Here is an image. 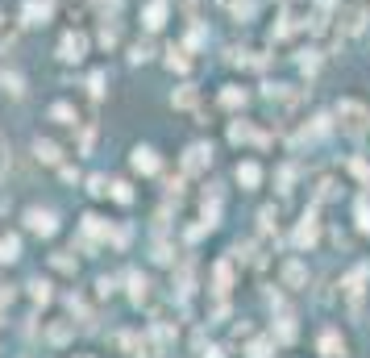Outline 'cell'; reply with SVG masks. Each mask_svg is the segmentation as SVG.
<instances>
[{
  "instance_id": "8fae6325",
  "label": "cell",
  "mask_w": 370,
  "mask_h": 358,
  "mask_svg": "<svg viewBox=\"0 0 370 358\" xmlns=\"http://www.w3.org/2000/svg\"><path fill=\"white\" fill-rule=\"evenodd\" d=\"M46 337L55 342V346H67V342L75 337V325H71V321H55V325L46 329Z\"/></svg>"
},
{
  "instance_id": "5bb4252c",
  "label": "cell",
  "mask_w": 370,
  "mask_h": 358,
  "mask_svg": "<svg viewBox=\"0 0 370 358\" xmlns=\"http://www.w3.org/2000/svg\"><path fill=\"white\" fill-rule=\"evenodd\" d=\"M146 292H150V279L133 271V275H129V296H133V304H142V300H146Z\"/></svg>"
},
{
  "instance_id": "7c38bea8",
  "label": "cell",
  "mask_w": 370,
  "mask_h": 358,
  "mask_svg": "<svg viewBox=\"0 0 370 358\" xmlns=\"http://www.w3.org/2000/svg\"><path fill=\"white\" fill-rule=\"evenodd\" d=\"M237 183H241V188H258V183H262V167H258V163H241V167H237Z\"/></svg>"
},
{
  "instance_id": "8992f818",
  "label": "cell",
  "mask_w": 370,
  "mask_h": 358,
  "mask_svg": "<svg viewBox=\"0 0 370 358\" xmlns=\"http://www.w3.org/2000/svg\"><path fill=\"white\" fill-rule=\"evenodd\" d=\"M308 283V271H304V263L300 259H291V263H283V287H304Z\"/></svg>"
},
{
  "instance_id": "484cf974",
  "label": "cell",
  "mask_w": 370,
  "mask_h": 358,
  "mask_svg": "<svg viewBox=\"0 0 370 358\" xmlns=\"http://www.w3.org/2000/svg\"><path fill=\"white\" fill-rule=\"evenodd\" d=\"M55 267L71 275V271H75V259H71V254H55Z\"/></svg>"
},
{
  "instance_id": "4fadbf2b",
  "label": "cell",
  "mask_w": 370,
  "mask_h": 358,
  "mask_svg": "<svg viewBox=\"0 0 370 358\" xmlns=\"http://www.w3.org/2000/svg\"><path fill=\"white\" fill-rule=\"evenodd\" d=\"M17 254H21V242L13 233H5L0 238V263H17Z\"/></svg>"
},
{
  "instance_id": "30bf717a",
  "label": "cell",
  "mask_w": 370,
  "mask_h": 358,
  "mask_svg": "<svg viewBox=\"0 0 370 358\" xmlns=\"http://www.w3.org/2000/svg\"><path fill=\"white\" fill-rule=\"evenodd\" d=\"M133 167H137L142 175H154V171H158V159H154L150 146H137V150H133Z\"/></svg>"
},
{
  "instance_id": "d4e9b609",
  "label": "cell",
  "mask_w": 370,
  "mask_h": 358,
  "mask_svg": "<svg viewBox=\"0 0 370 358\" xmlns=\"http://www.w3.org/2000/svg\"><path fill=\"white\" fill-rule=\"evenodd\" d=\"M175 105H179V109H191V105H196V92H191V88H183V92L175 96Z\"/></svg>"
},
{
  "instance_id": "44dd1931",
  "label": "cell",
  "mask_w": 370,
  "mask_h": 358,
  "mask_svg": "<svg viewBox=\"0 0 370 358\" xmlns=\"http://www.w3.org/2000/svg\"><path fill=\"white\" fill-rule=\"evenodd\" d=\"M349 171H354V175H358V179L370 188V163H362V159H349Z\"/></svg>"
},
{
  "instance_id": "7402d4cb",
  "label": "cell",
  "mask_w": 370,
  "mask_h": 358,
  "mask_svg": "<svg viewBox=\"0 0 370 358\" xmlns=\"http://www.w3.org/2000/svg\"><path fill=\"white\" fill-rule=\"evenodd\" d=\"M279 342H295V321H291V317L279 321Z\"/></svg>"
},
{
  "instance_id": "f1b7e54d",
  "label": "cell",
  "mask_w": 370,
  "mask_h": 358,
  "mask_svg": "<svg viewBox=\"0 0 370 358\" xmlns=\"http://www.w3.org/2000/svg\"><path fill=\"white\" fill-rule=\"evenodd\" d=\"M109 188H104V175H92V196H104Z\"/></svg>"
},
{
  "instance_id": "9a60e30c",
  "label": "cell",
  "mask_w": 370,
  "mask_h": 358,
  "mask_svg": "<svg viewBox=\"0 0 370 358\" xmlns=\"http://www.w3.org/2000/svg\"><path fill=\"white\" fill-rule=\"evenodd\" d=\"M221 105H225V109H241V105H246V92H241V88H225V92H221Z\"/></svg>"
},
{
  "instance_id": "cb8c5ba5",
  "label": "cell",
  "mask_w": 370,
  "mask_h": 358,
  "mask_svg": "<svg viewBox=\"0 0 370 358\" xmlns=\"http://www.w3.org/2000/svg\"><path fill=\"white\" fill-rule=\"evenodd\" d=\"M50 117H55V121H63V125H71V105H55V109H50Z\"/></svg>"
},
{
  "instance_id": "3957f363",
  "label": "cell",
  "mask_w": 370,
  "mask_h": 358,
  "mask_svg": "<svg viewBox=\"0 0 370 358\" xmlns=\"http://www.w3.org/2000/svg\"><path fill=\"white\" fill-rule=\"evenodd\" d=\"M25 221H29V229H34V233H42V238H50V233L59 229V225H55V213H50V209H29V213H25Z\"/></svg>"
},
{
  "instance_id": "603a6c76",
  "label": "cell",
  "mask_w": 370,
  "mask_h": 358,
  "mask_svg": "<svg viewBox=\"0 0 370 358\" xmlns=\"http://www.w3.org/2000/svg\"><path fill=\"white\" fill-rule=\"evenodd\" d=\"M358 229H366V233H370V200H362V204H358Z\"/></svg>"
},
{
  "instance_id": "7a4b0ae2",
  "label": "cell",
  "mask_w": 370,
  "mask_h": 358,
  "mask_svg": "<svg viewBox=\"0 0 370 358\" xmlns=\"http://www.w3.org/2000/svg\"><path fill=\"white\" fill-rule=\"evenodd\" d=\"M370 279V263H358L345 279H341V292H345V300H349V309L358 313L362 309V283Z\"/></svg>"
},
{
  "instance_id": "f546056e",
  "label": "cell",
  "mask_w": 370,
  "mask_h": 358,
  "mask_svg": "<svg viewBox=\"0 0 370 358\" xmlns=\"http://www.w3.org/2000/svg\"><path fill=\"white\" fill-rule=\"evenodd\" d=\"M13 42V25H5V17H0V46Z\"/></svg>"
},
{
  "instance_id": "83f0119b",
  "label": "cell",
  "mask_w": 370,
  "mask_h": 358,
  "mask_svg": "<svg viewBox=\"0 0 370 358\" xmlns=\"http://www.w3.org/2000/svg\"><path fill=\"white\" fill-rule=\"evenodd\" d=\"M113 196H117L121 204H129V200H133V192H129V183H113Z\"/></svg>"
},
{
  "instance_id": "4316f807",
  "label": "cell",
  "mask_w": 370,
  "mask_h": 358,
  "mask_svg": "<svg viewBox=\"0 0 370 358\" xmlns=\"http://www.w3.org/2000/svg\"><path fill=\"white\" fill-rule=\"evenodd\" d=\"M171 67H179V71H187L191 67V59H183V50H171V59H167Z\"/></svg>"
},
{
  "instance_id": "9c48e42d",
  "label": "cell",
  "mask_w": 370,
  "mask_h": 358,
  "mask_svg": "<svg viewBox=\"0 0 370 358\" xmlns=\"http://www.w3.org/2000/svg\"><path fill=\"white\" fill-rule=\"evenodd\" d=\"M208 163H213V150H208V146H191V150H187V159H183L187 171H204Z\"/></svg>"
},
{
  "instance_id": "ffe728a7",
  "label": "cell",
  "mask_w": 370,
  "mask_h": 358,
  "mask_svg": "<svg viewBox=\"0 0 370 358\" xmlns=\"http://www.w3.org/2000/svg\"><path fill=\"white\" fill-rule=\"evenodd\" d=\"M29 296H34L38 304H46V300H50V283H46V279H34V283H29Z\"/></svg>"
},
{
  "instance_id": "2e32d148",
  "label": "cell",
  "mask_w": 370,
  "mask_h": 358,
  "mask_svg": "<svg viewBox=\"0 0 370 358\" xmlns=\"http://www.w3.org/2000/svg\"><path fill=\"white\" fill-rule=\"evenodd\" d=\"M246 358H271V337H258L246 346Z\"/></svg>"
},
{
  "instance_id": "52a82bcc",
  "label": "cell",
  "mask_w": 370,
  "mask_h": 358,
  "mask_svg": "<svg viewBox=\"0 0 370 358\" xmlns=\"http://www.w3.org/2000/svg\"><path fill=\"white\" fill-rule=\"evenodd\" d=\"M83 50H88V38H83V34H67V38H63V59H67V63H79Z\"/></svg>"
},
{
  "instance_id": "4dcf8cb0",
  "label": "cell",
  "mask_w": 370,
  "mask_h": 358,
  "mask_svg": "<svg viewBox=\"0 0 370 358\" xmlns=\"http://www.w3.org/2000/svg\"><path fill=\"white\" fill-rule=\"evenodd\" d=\"M204 358H225V350H217V346H213V350H208V354H204Z\"/></svg>"
},
{
  "instance_id": "ac0fdd59",
  "label": "cell",
  "mask_w": 370,
  "mask_h": 358,
  "mask_svg": "<svg viewBox=\"0 0 370 358\" xmlns=\"http://www.w3.org/2000/svg\"><path fill=\"white\" fill-rule=\"evenodd\" d=\"M163 17H167V0H154V5H150V29H158V25H163Z\"/></svg>"
},
{
  "instance_id": "ba28073f",
  "label": "cell",
  "mask_w": 370,
  "mask_h": 358,
  "mask_svg": "<svg viewBox=\"0 0 370 358\" xmlns=\"http://www.w3.org/2000/svg\"><path fill=\"white\" fill-rule=\"evenodd\" d=\"M362 25H366V9H358V5L341 9V29L345 34H362Z\"/></svg>"
},
{
  "instance_id": "d6986e66",
  "label": "cell",
  "mask_w": 370,
  "mask_h": 358,
  "mask_svg": "<svg viewBox=\"0 0 370 358\" xmlns=\"http://www.w3.org/2000/svg\"><path fill=\"white\" fill-rule=\"evenodd\" d=\"M229 283H233V267L221 263V267H217V292H229Z\"/></svg>"
},
{
  "instance_id": "6da1fadb",
  "label": "cell",
  "mask_w": 370,
  "mask_h": 358,
  "mask_svg": "<svg viewBox=\"0 0 370 358\" xmlns=\"http://www.w3.org/2000/svg\"><path fill=\"white\" fill-rule=\"evenodd\" d=\"M337 125H341L349 138H362V133L370 129V109L358 105V100H341V105H337Z\"/></svg>"
},
{
  "instance_id": "5b68a950",
  "label": "cell",
  "mask_w": 370,
  "mask_h": 358,
  "mask_svg": "<svg viewBox=\"0 0 370 358\" xmlns=\"http://www.w3.org/2000/svg\"><path fill=\"white\" fill-rule=\"evenodd\" d=\"M316 233H321V221H316V213H304V221H300V229H295V246H312Z\"/></svg>"
},
{
  "instance_id": "e0dca14e",
  "label": "cell",
  "mask_w": 370,
  "mask_h": 358,
  "mask_svg": "<svg viewBox=\"0 0 370 358\" xmlns=\"http://www.w3.org/2000/svg\"><path fill=\"white\" fill-rule=\"evenodd\" d=\"M34 150H38V159H42V163H59V146H55V142H38Z\"/></svg>"
},
{
  "instance_id": "277c9868",
  "label": "cell",
  "mask_w": 370,
  "mask_h": 358,
  "mask_svg": "<svg viewBox=\"0 0 370 358\" xmlns=\"http://www.w3.org/2000/svg\"><path fill=\"white\" fill-rule=\"evenodd\" d=\"M316 350H321V358H341V354H345V337H341L337 329H325L321 342H316Z\"/></svg>"
}]
</instances>
